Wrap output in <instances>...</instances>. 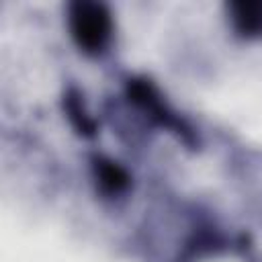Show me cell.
<instances>
[{"label": "cell", "mask_w": 262, "mask_h": 262, "mask_svg": "<svg viewBox=\"0 0 262 262\" xmlns=\"http://www.w3.org/2000/svg\"><path fill=\"white\" fill-rule=\"evenodd\" d=\"M72 31L80 45L94 51L100 49L108 37V14L102 4L78 2L72 8Z\"/></svg>", "instance_id": "1"}, {"label": "cell", "mask_w": 262, "mask_h": 262, "mask_svg": "<svg viewBox=\"0 0 262 262\" xmlns=\"http://www.w3.org/2000/svg\"><path fill=\"white\" fill-rule=\"evenodd\" d=\"M235 10H237L235 12V20H237L242 31H248V33L262 31V4L260 2L237 4Z\"/></svg>", "instance_id": "2"}]
</instances>
